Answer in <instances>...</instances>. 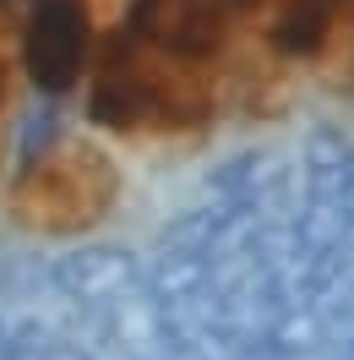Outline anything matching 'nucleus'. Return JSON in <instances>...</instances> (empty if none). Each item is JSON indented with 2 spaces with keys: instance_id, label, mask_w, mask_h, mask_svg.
<instances>
[{
  "instance_id": "obj_1",
  "label": "nucleus",
  "mask_w": 354,
  "mask_h": 360,
  "mask_svg": "<svg viewBox=\"0 0 354 360\" xmlns=\"http://www.w3.org/2000/svg\"><path fill=\"white\" fill-rule=\"evenodd\" d=\"M104 202H110V180H104V164L88 153H60L49 164H39V175L27 180L22 197H17V207L44 229L88 224V219L104 213Z\"/></svg>"
}]
</instances>
